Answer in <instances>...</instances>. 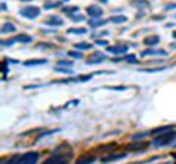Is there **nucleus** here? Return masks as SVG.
<instances>
[{
  "mask_svg": "<svg viewBox=\"0 0 176 164\" xmlns=\"http://www.w3.org/2000/svg\"><path fill=\"white\" fill-rule=\"evenodd\" d=\"M87 13L91 16V18H97V16H101V8L100 6H96V5H91V6H88L87 8Z\"/></svg>",
  "mask_w": 176,
  "mask_h": 164,
  "instance_id": "39448f33",
  "label": "nucleus"
},
{
  "mask_svg": "<svg viewBox=\"0 0 176 164\" xmlns=\"http://www.w3.org/2000/svg\"><path fill=\"white\" fill-rule=\"evenodd\" d=\"M46 63V60H41V59H38V60H28V62H25L24 65L25 66H35V65H44Z\"/></svg>",
  "mask_w": 176,
  "mask_h": 164,
  "instance_id": "a211bd4d",
  "label": "nucleus"
},
{
  "mask_svg": "<svg viewBox=\"0 0 176 164\" xmlns=\"http://www.w3.org/2000/svg\"><path fill=\"white\" fill-rule=\"evenodd\" d=\"M97 44H99V45H107V41H104V40H101V41H97Z\"/></svg>",
  "mask_w": 176,
  "mask_h": 164,
  "instance_id": "cd10ccee",
  "label": "nucleus"
},
{
  "mask_svg": "<svg viewBox=\"0 0 176 164\" xmlns=\"http://www.w3.org/2000/svg\"><path fill=\"white\" fill-rule=\"evenodd\" d=\"M21 15L25 16V18H28V19H34V18H37L40 15V9L35 8V6H28V8L21 9Z\"/></svg>",
  "mask_w": 176,
  "mask_h": 164,
  "instance_id": "7ed1b4c3",
  "label": "nucleus"
},
{
  "mask_svg": "<svg viewBox=\"0 0 176 164\" xmlns=\"http://www.w3.org/2000/svg\"><path fill=\"white\" fill-rule=\"evenodd\" d=\"M55 70L56 72H62V73H72V70H71V69H63V67H60V66H57Z\"/></svg>",
  "mask_w": 176,
  "mask_h": 164,
  "instance_id": "4be33fe9",
  "label": "nucleus"
},
{
  "mask_svg": "<svg viewBox=\"0 0 176 164\" xmlns=\"http://www.w3.org/2000/svg\"><path fill=\"white\" fill-rule=\"evenodd\" d=\"M101 2H103V3H106V2H107V0H101Z\"/></svg>",
  "mask_w": 176,
  "mask_h": 164,
  "instance_id": "c756f323",
  "label": "nucleus"
},
{
  "mask_svg": "<svg viewBox=\"0 0 176 164\" xmlns=\"http://www.w3.org/2000/svg\"><path fill=\"white\" fill-rule=\"evenodd\" d=\"M68 34H77V35H79V34H87V29L85 28H69Z\"/></svg>",
  "mask_w": 176,
  "mask_h": 164,
  "instance_id": "f3484780",
  "label": "nucleus"
},
{
  "mask_svg": "<svg viewBox=\"0 0 176 164\" xmlns=\"http://www.w3.org/2000/svg\"><path fill=\"white\" fill-rule=\"evenodd\" d=\"M125 60H126V62H129V63H132V62H135L137 59H135V56L134 54H129V56H126V57H125Z\"/></svg>",
  "mask_w": 176,
  "mask_h": 164,
  "instance_id": "a878e982",
  "label": "nucleus"
},
{
  "mask_svg": "<svg viewBox=\"0 0 176 164\" xmlns=\"http://www.w3.org/2000/svg\"><path fill=\"white\" fill-rule=\"evenodd\" d=\"M176 126H163V128H159V129H154L151 131L153 135H163V133H167V132H173Z\"/></svg>",
  "mask_w": 176,
  "mask_h": 164,
  "instance_id": "1a4fd4ad",
  "label": "nucleus"
},
{
  "mask_svg": "<svg viewBox=\"0 0 176 164\" xmlns=\"http://www.w3.org/2000/svg\"><path fill=\"white\" fill-rule=\"evenodd\" d=\"M110 22L122 23V22H126V18H125V16H112V18H110Z\"/></svg>",
  "mask_w": 176,
  "mask_h": 164,
  "instance_id": "aec40b11",
  "label": "nucleus"
},
{
  "mask_svg": "<svg viewBox=\"0 0 176 164\" xmlns=\"http://www.w3.org/2000/svg\"><path fill=\"white\" fill-rule=\"evenodd\" d=\"M15 25H12L11 22H6L5 25H3V28H2V34H8V32H15Z\"/></svg>",
  "mask_w": 176,
  "mask_h": 164,
  "instance_id": "ddd939ff",
  "label": "nucleus"
},
{
  "mask_svg": "<svg viewBox=\"0 0 176 164\" xmlns=\"http://www.w3.org/2000/svg\"><path fill=\"white\" fill-rule=\"evenodd\" d=\"M176 139V135H175V131L173 132H167V133H163L160 135L157 139H154V145L157 147H163V145H169V144H173Z\"/></svg>",
  "mask_w": 176,
  "mask_h": 164,
  "instance_id": "f03ea898",
  "label": "nucleus"
},
{
  "mask_svg": "<svg viewBox=\"0 0 176 164\" xmlns=\"http://www.w3.org/2000/svg\"><path fill=\"white\" fill-rule=\"evenodd\" d=\"M88 23H90V26H93V28H97V26H101V25H104V23H106V21L93 18V19H90V21H88Z\"/></svg>",
  "mask_w": 176,
  "mask_h": 164,
  "instance_id": "4468645a",
  "label": "nucleus"
},
{
  "mask_svg": "<svg viewBox=\"0 0 176 164\" xmlns=\"http://www.w3.org/2000/svg\"><path fill=\"white\" fill-rule=\"evenodd\" d=\"M13 38H15V41H19V43H30V41H31V37L24 35V34H21V35H16V37H13Z\"/></svg>",
  "mask_w": 176,
  "mask_h": 164,
  "instance_id": "dca6fc26",
  "label": "nucleus"
},
{
  "mask_svg": "<svg viewBox=\"0 0 176 164\" xmlns=\"http://www.w3.org/2000/svg\"><path fill=\"white\" fill-rule=\"evenodd\" d=\"M60 3H47L46 5V9H50V8H56V6H59Z\"/></svg>",
  "mask_w": 176,
  "mask_h": 164,
  "instance_id": "bb28decb",
  "label": "nucleus"
},
{
  "mask_svg": "<svg viewBox=\"0 0 176 164\" xmlns=\"http://www.w3.org/2000/svg\"><path fill=\"white\" fill-rule=\"evenodd\" d=\"M62 23H63V21L59 16H52L46 21V25H50V26H60Z\"/></svg>",
  "mask_w": 176,
  "mask_h": 164,
  "instance_id": "9d476101",
  "label": "nucleus"
},
{
  "mask_svg": "<svg viewBox=\"0 0 176 164\" xmlns=\"http://www.w3.org/2000/svg\"><path fill=\"white\" fill-rule=\"evenodd\" d=\"M104 57H106V56L103 54V53H96V54L91 56V59H88V60H87V65L100 63V62H103V60H104Z\"/></svg>",
  "mask_w": 176,
  "mask_h": 164,
  "instance_id": "6e6552de",
  "label": "nucleus"
},
{
  "mask_svg": "<svg viewBox=\"0 0 176 164\" xmlns=\"http://www.w3.org/2000/svg\"><path fill=\"white\" fill-rule=\"evenodd\" d=\"M173 37H175V38H176V31H175V32H173Z\"/></svg>",
  "mask_w": 176,
  "mask_h": 164,
  "instance_id": "c85d7f7f",
  "label": "nucleus"
},
{
  "mask_svg": "<svg viewBox=\"0 0 176 164\" xmlns=\"http://www.w3.org/2000/svg\"><path fill=\"white\" fill-rule=\"evenodd\" d=\"M147 147H148L147 142H135V144L126 145V150H128V151H141V150L147 148Z\"/></svg>",
  "mask_w": 176,
  "mask_h": 164,
  "instance_id": "0eeeda50",
  "label": "nucleus"
},
{
  "mask_svg": "<svg viewBox=\"0 0 176 164\" xmlns=\"http://www.w3.org/2000/svg\"><path fill=\"white\" fill-rule=\"evenodd\" d=\"M59 66H72V62H69V60H59Z\"/></svg>",
  "mask_w": 176,
  "mask_h": 164,
  "instance_id": "b1692460",
  "label": "nucleus"
},
{
  "mask_svg": "<svg viewBox=\"0 0 176 164\" xmlns=\"http://www.w3.org/2000/svg\"><path fill=\"white\" fill-rule=\"evenodd\" d=\"M160 41V38H159V35H153V37H147L145 40H144V43L147 44V45H156V44H159Z\"/></svg>",
  "mask_w": 176,
  "mask_h": 164,
  "instance_id": "f8f14e48",
  "label": "nucleus"
},
{
  "mask_svg": "<svg viewBox=\"0 0 176 164\" xmlns=\"http://www.w3.org/2000/svg\"><path fill=\"white\" fill-rule=\"evenodd\" d=\"M125 157V154L123 153H119V154H110V155H107V157H103L101 158V161H115V160H119V158H123Z\"/></svg>",
  "mask_w": 176,
  "mask_h": 164,
  "instance_id": "9b49d317",
  "label": "nucleus"
},
{
  "mask_svg": "<svg viewBox=\"0 0 176 164\" xmlns=\"http://www.w3.org/2000/svg\"><path fill=\"white\" fill-rule=\"evenodd\" d=\"M93 161H94V157H93V155H90V157H88V155H85V157L79 158L77 163L78 164H84V163H93Z\"/></svg>",
  "mask_w": 176,
  "mask_h": 164,
  "instance_id": "6ab92c4d",
  "label": "nucleus"
},
{
  "mask_svg": "<svg viewBox=\"0 0 176 164\" xmlns=\"http://www.w3.org/2000/svg\"><path fill=\"white\" fill-rule=\"evenodd\" d=\"M132 5L134 6H148L147 2H132Z\"/></svg>",
  "mask_w": 176,
  "mask_h": 164,
  "instance_id": "393cba45",
  "label": "nucleus"
},
{
  "mask_svg": "<svg viewBox=\"0 0 176 164\" xmlns=\"http://www.w3.org/2000/svg\"><path fill=\"white\" fill-rule=\"evenodd\" d=\"M107 51L115 53V54H125V53L128 51V45H123V44H119V45H110V47H107Z\"/></svg>",
  "mask_w": 176,
  "mask_h": 164,
  "instance_id": "20e7f679",
  "label": "nucleus"
},
{
  "mask_svg": "<svg viewBox=\"0 0 176 164\" xmlns=\"http://www.w3.org/2000/svg\"><path fill=\"white\" fill-rule=\"evenodd\" d=\"M69 158L65 157V155H59V154H55L53 157H50V158H47L46 160V164H52V163H66Z\"/></svg>",
  "mask_w": 176,
  "mask_h": 164,
  "instance_id": "423d86ee",
  "label": "nucleus"
},
{
  "mask_svg": "<svg viewBox=\"0 0 176 164\" xmlns=\"http://www.w3.org/2000/svg\"><path fill=\"white\" fill-rule=\"evenodd\" d=\"M68 54L72 56V57H75V59H82V57H84V56L81 54V53H78V51H69Z\"/></svg>",
  "mask_w": 176,
  "mask_h": 164,
  "instance_id": "5701e85b",
  "label": "nucleus"
},
{
  "mask_svg": "<svg viewBox=\"0 0 176 164\" xmlns=\"http://www.w3.org/2000/svg\"><path fill=\"white\" fill-rule=\"evenodd\" d=\"M151 54H162V56H166V51L163 50H145L141 53V56H151Z\"/></svg>",
  "mask_w": 176,
  "mask_h": 164,
  "instance_id": "2eb2a0df",
  "label": "nucleus"
},
{
  "mask_svg": "<svg viewBox=\"0 0 176 164\" xmlns=\"http://www.w3.org/2000/svg\"><path fill=\"white\" fill-rule=\"evenodd\" d=\"M22 2H28V0H22Z\"/></svg>",
  "mask_w": 176,
  "mask_h": 164,
  "instance_id": "7c9ffc66",
  "label": "nucleus"
},
{
  "mask_svg": "<svg viewBox=\"0 0 176 164\" xmlns=\"http://www.w3.org/2000/svg\"><path fill=\"white\" fill-rule=\"evenodd\" d=\"M75 47L79 48V50H90L93 45H91V44H88V43H79V44H77Z\"/></svg>",
  "mask_w": 176,
  "mask_h": 164,
  "instance_id": "412c9836",
  "label": "nucleus"
},
{
  "mask_svg": "<svg viewBox=\"0 0 176 164\" xmlns=\"http://www.w3.org/2000/svg\"><path fill=\"white\" fill-rule=\"evenodd\" d=\"M37 161H38V154L33 153V151L22 154L21 157H15V158L9 160V163H19V164H35Z\"/></svg>",
  "mask_w": 176,
  "mask_h": 164,
  "instance_id": "f257e3e1",
  "label": "nucleus"
}]
</instances>
